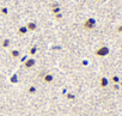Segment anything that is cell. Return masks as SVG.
<instances>
[{"instance_id":"7c38bea8","label":"cell","mask_w":122,"mask_h":116,"mask_svg":"<svg viewBox=\"0 0 122 116\" xmlns=\"http://www.w3.org/2000/svg\"><path fill=\"white\" fill-rule=\"evenodd\" d=\"M36 50H37V48H36V47H34V48H31V51H30V53H31V54H35V53H36Z\"/></svg>"},{"instance_id":"9c48e42d","label":"cell","mask_w":122,"mask_h":116,"mask_svg":"<svg viewBox=\"0 0 122 116\" xmlns=\"http://www.w3.org/2000/svg\"><path fill=\"white\" fill-rule=\"evenodd\" d=\"M10 45V40H4V42H3V47L4 48H7Z\"/></svg>"},{"instance_id":"5bb4252c","label":"cell","mask_w":122,"mask_h":116,"mask_svg":"<svg viewBox=\"0 0 122 116\" xmlns=\"http://www.w3.org/2000/svg\"><path fill=\"white\" fill-rule=\"evenodd\" d=\"M118 32H122V25H120V26H117V29H116Z\"/></svg>"},{"instance_id":"8992f818","label":"cell","mask_w":122,"mask_h":116,"mask_svg":"<svg viewBox=\"0 0 122 116\" xmlns=\"http://www.w3.org/2000/svg\"><path fill=\"white\" fill-rule=\"evenodd\" d=\"M53 79H54V78H53V76H51V74H44V76H43V80H44L46 83H48V84H49V83H51V81H53Z\"/></svg>"},{"instance_id":"3957f363","label":"cell","mask_w":122,"mask_h":116,"mask_svg":"<svg viewBox=\"0 0 122 116\" xmlns=\"http://www.w3.org/2000/svg\"><path fill=\"white\" fill-rule=\"evenodd\" d=\"M26 29H28V31H34V30L37 29V24L34 23V22H29L28 25H26Z\"/></svg>"},{"instance_id":"8fae6325","label":"cell","mask_w":122,"mask_h":116,"mask_svg":"<svg viewBox=\"0 0 122 116\" xmlns=\"http://www.w3.org/2000/svg\"><path fill=\"white\" fill-rule=\"evenodd\" d=\"M118 80H120V79H118V77H116V76H115V77H112V81H114V83H118Z\"/></svg>"},{"instance_id":"ba28073f","label":"cell","mask_w":122,"mask_h":116,"mask_svg":"<svg viewBox=\"0 0 122 116\" xmlns=\"http://www.w3.org/2000/svg\"><path fill=\"white\" fill-rule=\"evenodd\" d=\"M19 55H20V53H19L18 50H12V51H11V56H12V57H18Z\"/></svg>"},{"instance_id":"6da1fadb","label":"cell","mask_w":122,"mask_h":116,"mask_svg":"<svg viewBox=\"0 0 122 116\" xmlns=\"http://www.w3.org/2000/svg\"><path fill=\"white\" fill-rule=\"evenodd\" d=\"M95 54L97 55V56H99V57H103V56H107L108 54H109V48L108 47H105V45H103V47H99L96 51H95Z\"/></svg>"},{"instance_id":"4fadbf2b","label":"cell","mask_w":122,"mask_h":116,"mask_svg":"<svg viewBox=\"0 0 122 116\" xmlns=\"http://www.w3.org/2000/svg\"><path fill=\"white\" fill-rule=\"evenodd\" d=\"M35 91H36V89H35V87H30V89H29V92H30V93H34Z\"/></svg>"},{"instance_id":"7a4b0ae2","label":"cell","mask_w":122,"mask_h":116,"mask_svg":"<svg viewBox=\"0 0 122 116\" xmlns=\"http://www.w3.org/2000/svg\"><path fill=\"white\" fill-rule=\"evenodd\" d=\"M95 26H96V20H95V18H89V19H86L85 23H84V28H85L86 30H91V29H93Z\"/></svg>"},{"instance_id":"30bf717a","label":"cell","mask_w":122,"mask_h":116,"mask_svg":"<svg viewBox=\"0 0 122 116\" xmlns=\"http://www.w3.org/2000/svg\"><path fill=\"white\" fill-rule=\"evenodd\" d=\"M1 12H3V15H7V9L6 7H3L1 9Z\"/></svg>"},{"instance_id":"5b68a950","label":"cell","mask_w":122,"mask_h":116,"mask_svg":"<svg viewBox=\"0 0 122 116\" xmlns=\"http://www.w3.org/2000/svg\"><path fill=\"white\" fill-rule=\"evenodd\" d=\"M99 85H101L102 87H107V86L109 85V80H108L105 77H103V78H101V80H99Z\"/></svg>"},{"instance_id":"52a82bcc","label":"cell","mask_w":122,"mask_h":116,"mask_svg":"<svg viewBox=\"0 0 122 116\" xmlns=\"http://www.w3.org/2000/svg\"><path fill=\"white\" fill-rule=\"evenodd\" d=\"M18 32H19L20 35H24V34H26V32H28V29H26V26H20V28L18 29Z\"/></svg>"},{"instance_id":"277c9868","label":"cell","mask_w":122,"mask_h":116,"mask_svg":"<svg viewBox=\"0 0 122 116\" xmlns=\"http://www.w3.org/2000/svg\"><path fill=\"white\" fill-rule=\"evenodd\" d=\"M35 64H36V61H35L34 59H28V60L25 61V67H26V68H31Z\"/></svg>"}]
</instances>
